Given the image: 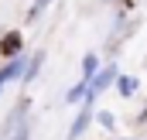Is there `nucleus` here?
Masks as SVG:
<instances>
[{"label":"nucleus","instance_id":"nucleus-3","mask_svg":"<svg viewBox=\"0 0 147 140\" xmlns=\"http://www.w3.org/2000/svg\"><path fill=\"white\" fill-rule=\"evenodd\" d=\"M89 120H92V103H86V106H82V113L75 116V123H72V130H69V137H65V140H79V133L89 127Z\"/></svg>","mask_w":147,"mask_h":140},{"label":"nucleus","instance_id":"nucleus-4","mask_svg":"<svg viewBox=\"0 0 147 140\" xmlns=\"http://www.w3.org/2000/svg\"><path fill=\"white\" fill-rule=\"evenodd\" d=\"M0 51H3L7 58L21 55V31H7V34H3V41H0Z\"/></svg>","mask_w":147,"mask_h":140},{"label":"nucleus","instance_id":"nucleus-5","mask_svg":"<svg viewBox=\"0 0 147 140\" xmlns=\"http://www.w3.org/2000/svg\"><path fill=\"white\" fill-rule=\"evenodd\" d=\"M96 72H99V58L96 55H86L82 58V79H92Z\"/></svg>","mask_w":147,"mask_h":140},{"label":"nucleus","instance_id":"nucleus-6","mask_svg":"<svg viewBox=\"0 0 147 140\" xmlns=\"http://www.w3.org/2000/svg\"><path fill=\"white\" fill-rule=\"evenodd\" d=\"M48 3H51V0H34V3H31V10H28V21H31V24H34L38 17L48 10Z\"/></svg>","mask_w":147,"mask_h":140},{"label":"nucleus","instance_id":"nucleus-8","mask_svg":"<svg viewBox=\"0 0 147 140\" xmlns=\"http://www.w3.org/2000/svg\"><path fill=\"white\" fill-rule=\"evenodd\" d=\"M41 62H45V55L38 51V55H34V62H31V72H24V82H31V79L38 75V69H41Z\"/></svg>","mask_w":147,"mask_h":140},{"label":"nucleus","instance_id":"nucleus-9","mask_svg":"<svg viewBox=\"0 0 147 140\" xmlns=\"http://www.w3.org/2000/svg\"><path fill=\"white\" fill-rule=\"evenodd\" d=\"M99 123H103L106 130H113V113H99Z\"/></svg>","mask_w":147,"mask_h":140},{"label":"nucleus","instance_id":"nucleus-10","mask_svg":"<svg viewBox=\"0 0 147 140\" xmlns=\"http://www.w3.org/2000/svg\"><path fill=\"white\" fill-rule=\"evenodd\" d=\"M14 140H28V127H17V133H14Z\"/></svg>","mask_w":147,"mask_h":140},{"label":"nucleus","instance_id":"nucleus-7","mask_svg":"<svg viewBox=\"0 0 147 140\" xmlns=\"http://www.w3.org/2000/svg\"><path fill=\"white\" fill-rule=\"evenodd\" d=\"M116 89H120V96H134L137 92V79H120Z\"/></svg>","mask_w":147,"mask_h":140},{"label":"nucleus","instance_id":"nucleus-1","mask_svg":"<svg viewBox=\"0 0 147 140\" xmlns=\"http://www.w3.org/2000/svg\"><path fill=\"white\" fill-rule=\"evenodd\" d=\"M113 72H116V69H99L96 75H92V79H89V89H86V103H96V99H99V92H103V89H106V85L113 82Z\"/></svg>","mask_w":147,"mask_h":140},{"label":"nucleus","instance_id":"nucleus-2","mask_svg":"<svg viewBox=\"0 0 147 140\" xmlns=\"http://www.w3.org/2000/svg\"><path fill=\"white\" fill-rule=\"evenodd\" d=\"M21 72H24V58H21V55H14V58H10V62H7V65L0 69V89H3L7 82H14V79H17Z\"/></svg>","mask_w":147,"mask_h":140}]
</instances>
